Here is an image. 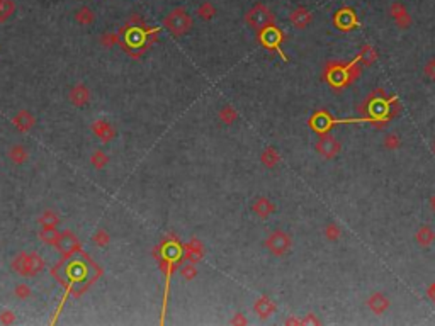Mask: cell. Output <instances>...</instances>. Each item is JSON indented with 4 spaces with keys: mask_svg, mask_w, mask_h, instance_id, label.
<instances>
[{
    "mask_svg": "<svg viewBox=\"0 0 435 326\" xmlns=\"http://www.w3.org/2000/svg\"><path fill=\"white\" fill-rule=\"evenodd\" d=\"M55 247H57L60 252H62L65 257H68V255H72L73 252H77L78 250V239L73 236L70 231H65V233H60L57 241H55Z\"/></svg>",
    "mask_w": 435,
    "mask_h": 326,
    "instance_id": "8992f818",
    "label": "cell"
},
{
    "mask_svg": "<svg viewBox=\"0 0 435 326\" xmlns=\"http://www.w3.org/2000/svg\"><path fill=\"white\" fill-rule=\"evenodd\" d=\"M14 268L17 272H21L22 275H33V274H38L39 270L43 268V260L39 255H21L17 257V260L14 262Z\"/></svg>",
    "mask_w": 435,
    "mask_h": 326,
    "instance_id": "5b68a950",
    "label": "cell"
},
{
    "mask_svg": "<svg viewBox=\"0 0 435 326\" xmlns=\"http://www.w3.org/2000/svg\"><path fill=\"white\" fill-rule=\"evenodd\" d=\"M14 2L12 0H0V22L7 20L14 14Z\"/></svg>",
    "mask_w": 435,
    "mask_h": 326,
    "instance_id": "603a6c76",
    "label": "cell"
},
{
    "mask_svg": "<svg viewBox=\"0 0 435 326\" xmlns=\"http://www.w3.org/2000/svg\"><path fill=\"white\" fill-rule=\"evenodd\" d=\"M89 99H90V94H89V90L85 89L84 85L73 87L72 92H70V100H72V104L77 105V107L85 105L89 102Z\"/></svg>",
    "mask_w": 435,
    "mask_h": 326,
    "instance_id": "5bb4252c",
    "label": "cell"
},
{
    "mask_svg": "<svg viewBox=\"0 0 435 326\" xmlns=\"http://www.w3.org/2000/svg\"><path fill=\"white\" fill-rule=\"evenodd\" d=\"M427 297L435 304V282H432V284L428 285V289H427Z\"/></svg>",
    "mask_w": 435,
    "mask_h": 326,
    "instance_id": "836d02e7",
    "label": "cell"
},
{
    "mask_svg": "<svg viewBox=\"0 0 435 326\" xmlns=\"http://www.w3.org/2000/svg\"><path fill=\"white\" fill-rule=\"evenodd\" d=\"M75 19H77L78 24L82 25H87V24H92L95 15H94V10H90L89 7H82L78 10L77 14H75Z\"/></svg>",
    "mask_w": 435,
    "mask_h": 326,
    "instance_id": "44dd1931",
    "label": "cell"
},
{
    "mask_svg": "<svg viewBox=\"0 0 435 326\" xmlns=\"http://www.w3.org/2000/svg\"><path fill=\"white\" fill-rule=\"evenodd\" d=\"M164 25L170 34L182 36V34L189 33V29L192 28V19H191V15L187 14L185 9L177 7L165 17Z\"/></svg>",
    "mask_w": 435,
    "mask_h": 326,
    "instance_id": "6da1fadb",
    "label": "cell"
},
{
    "mask_svg": "<svg viewBox=\"0 0 435 326\" xmlns=\"http://www.w3.org/2000/svg\"><path fill=\"white\" fill-rule=\"evenodd\" d=\"M185 252H187V260L192 263L199 262L201 255H202V247L199 241H192L191 244H187L185 247Z\"/></svg>",
    "mask_w": 435,
    "mask_h": 326,
    "instance_id": "d6986e66",
    "label": "cell"
},
{
    "mask_svg": "<svg viewBox=\"0 0 435 326\" xmlns=\"http://www.w3.org/2000/svg\"><path fill=\"white\" fill-rule=\"evenodd\" d=\"M303 323H313V324H320V319H316L315 316H313V314H310V316H308V319H305V321H303Z\"/></svg>",
    "mask_w": 435,
    "mask_h": 326,
    "instance_id": "d590c367",
    "label": "cell"
},
{
    "mask_svg": "<svg viewBox=\"0 0 435 326\" xmlns=\"http://www.w3.org/2000/svg\"><path fill=\"white\" fill-rule=\"evenodd\" d=\"M247 24L255 31H264L269 25H274V14L264 4H255L245 15Z\"/></svg>",
    "mask_w": 435,
    "mask_h": 326,
    "instance_id": "7a4b0ae2",
    "label": "cell"
},
{
    "mask_svg": "<svg viewBox=\"0 0 435 326\" xmlns=\"http://www.w3.org/2000/svg\"><path fill=\"white\" fill-rule=\"evenodd\" d=\"M252 209H254V212H255L259 218L265 219V218H269L270 214L276 211V206H274V202L269 201L267 197H259V199H257V201L254 202Z\"/></svg>",
    "mask_w": 435,
    "mask_h": 326,
    "instance_id": "8fae6325",
    "label": "cell"
},
{
    "mask_svg": "<svg viewBox=\"0 0 435 326\" xmlns=\"http://www.w3.org/2000/svg\"><path fill=\"white\" fill-rule=\"evenodd\" d=\"M289 20H291V24L294 25V28L306 29L308 25L311 24L313 14L306 7H303V5H301V7H296L294 10H292L291 15H289Z\"/></svg>",
    "mask_w": 435,
    "mask_h": 326,
    "instance_id": "52a82bcc",
    "label": "cell"
},
{
    "mask_svg": "<svg viewBox=\"0 0 435 326\" xmlns=\"http://www.w3.org/2000/svg\"><path fill=\"white\" fill-rule=\"evenodd\" d=\"M335 22L338 28H342L343 31H348L354 24H356V14H354L350 9H342L337 12Z\"/></svg>",
    "mask_w": 435,
    "mask_h": 326,
    "instance_id": "4fadbf2b",
    "label": "cell"
},
{
    "mask_svg": "<svg viewBox=\"0 0 435 326\" xmlns=\"http://www.w3.org/2000/svg\"><path fill=\"white\" fill-rule=\"evenodd\" d=\"M9 158L16 163V165H21V163H24L28 160V151L26 148L21 146V145H16L11 148V151H9Z\"/></svg>",
    "mask_w": 435,
    "mask_h": 326,
    "instance_id": "ac0fdd59",
    "label": "cell"
},
{
    "mask_svg": "<svg viewBox=\"0 0 435 326\" xmlns=\"http://www.w3.org/2000/svg\"><path fill=\"white\" fill-rule=\"evenodd\" d=\"M430 202H432V209H433V212H435V196H432V199H430Z\"/></svg>",
    "mask_w": 435,
    "mask_h": 326,
    "instance_id": "8d00e7d4",
    "label": "cell"
},
{
    "mask_svg": "<svg viewBox=\"0 0 435 326\" xmlns=\"http://www.w3.org/2000/svg\"><path fill=\"white\" fill-rule=\"evenodd\" d=\"M415 241H417L418 247H423V248H428L430 244L435 241V231L428 224L425 226H420L415 233Z\"/></svg>",
    "mask_w": 435,
    "mask_h": 326,
    "instance_id": "30bf717a",
    "label": "cell"
},
{
    "mask_svg": "<svg viewBox=\"0 0 435 326\" xmlns=\"http://www.w3.org/2000/svg\"><path fill=\"white\" fill-rule=\"evenodd\" d=\"M220 119L225 122V124H233V122L238 119V114H236L235 109H231V107H225V109H221L220 112Z\"/></svg>",
    "mask_w": 435,
    "mask_h": 326,
    "instance_id": "d4e9b609",
    "label": "cell"
},
{
    "mask_svg": "<svg viewBox=\"0 0 435 326\" xmlns=\"http://www.w3.org/2000/svg\"><path fill=\"white\" fill-rule=\"evenodd\" d=\"M399 145H401V141H399V136L396 134H388L384 138V146H386L388 150H398Z\"/></svg>",
    "mask_w": 435,
    "mask_h": 326,
    "instance_id": "83f0119b",
    "label": "cell"
},
{
    "mask_svg": "<svg viewBox=\"0 0 435 326\" xmlns=\"http://www.w3.org/2000/svg\"><path fill=\"white\" fill-rule=\"evenodd\" d=\"M432 153H433V155H435V141L432 143Z\"/></svg>",
    "mask_w": 435,
    "mask_h": 326,
    "instance_id": "74e56055",
    "label": "cell"
},
{
    "mask_svg": "<svg viewBox=\"0 0 435 326\" xmlns=\"http://www.w3.org/2000/svg\"><path fill=\"white\" fill-rule=\"evenodd\" d=\"M41 223H43L44 229H53L55 226H57V223H58V216H57V214H55V212L48 211V212H44V214H43Z\"/></svg>",
    "mask_w": 435,
    "mask_h": 326,
    "instance_id": "484cf974",
    "label": "cell"
},
{
    "mask_svg": "<svg viewBox=\"0 0 435 326\" xmlns=\"http://www.w3.org/2000/svg\"><path fill=\"white\" fill-rule=\"evenodd\" d=\"M367 308L372 311L374 314H384L389 309V299L386 294L383 292H374L367 297Z\"/></svg>",
    "mask_w": 435,
    "mask_h": 326,
    "instance_id": "ba28073f",
    "label": "cell"
},
{
    "mask_svg": "<svg viewBox=\"0 0 435 326\" xmlns=\"http://www.w3.org/2000/svg\"><path fill=\"white\" fill-rule=\"evenodd\" d=\"M182 277H184L185 280H192L197 275V270H196V267H194V263H189V265H184V267H182Z\"/></svg>",
    "mask_w": 435,
    "mask_h": 326,
    "instance_id": "f1b7e54d",
    "label": "cell"
},
{
    "mask_svg": "<svg viewBox=\"0 0 435 326\" xmlns=\"http://www.w3.org/2000/svg\"><path fill=\"white\" fill-rule=\"evenodd\" d=\"M12 122H14V126H16L19 131L24 132V131H29V129H31V127L34 126V117L29 114L28 111H21V112H19V114L12 119Z\"/></svg>",
    "mask_w": 435,
    "mask_h": 326,
    "instance_id": "9a60e30c",
    "label": "cell"
},
{
    "mask_svg": "<svg viewBox=\"0 0 435 326\" xmlns=\"http://www.w3.org/2000/svg\"><path fill=\"white\" fill-rule=\"evenodd\" d=\"M29 287L28 285H17V289H16V295L17 297H21V299H26V297H29Z\"/></svg>",
    "mask_w": 435,
    "mask_h": 326,
    "instance_id": "d6a6232c",
    "label": "cell"
},
{
    "mask_svg": "<svg viewBox=\"0 0 435 326\" xmlns=\"http://www.w3.org/2000/svg\"><path fill=\"white\" fill-rule=\"evenodd\" d=\"M94 132L97 134L102 141H111L114 138V129L111 127L109 122H104V121H99V122H94Z\"/></svg>",
    "mask_w": 435,
    "mask_h": 326,
    "instance_id": "2e32d148",
    "label": "cell"
},
{
    "mask_svg": "<svg viewBox=\"0 0 435 326\" xmlns=\"http://www.w3.org/2000/svg\"><path fill=\"white\" fill-rule=\"evenodd\" d=\"M94 241L97 243L99 247H105V244L109 243V234L105 233V231H99V233H95Z\"/></svg>",
    "mask_w": 435,
    "mask_h": 326,
    "instance_id": "4dcf8cb0",
    "label": "cell"
},
{
    "mask_svg": "<svg viewBox=\"0 0 435 326\" xmlns=\"http://www.w3.org/2000/svg\"><path fill=\"white\" fill-rule=\"evenodd\" d=\"M291 243H292L291 236L286 231H282V229H276V231H272L265 239L267 250H269L272 255H276V257H282V255H286L287 252H289Z\"/></svg>",
    "mask_w": 435,
    "mask_h": 326,
    "instance_id": "3957f363",
    "label": "cell"
},
{
    "mask_svg": "<svg viewBox=\"0 0 435 326\" xmlns=\"http://www.w3.org/2000/svg\"><path fill=\"white\" fill-rule=\"evenodd\" d=\"M377 56V51L372 48L371 44H364L361 48V53H359V58H361V61H364L366 65H371L374 60H376Z\"/></svg>",
    "mask_w": 435,
    "mask_h": 326,
    "instance_id": "7402d4cb",
    "label": "cell"
},
{
    "mask_svg": "<svg viewBox=\"0 0 435 326\" xmlns=\"http://www.w3.org/2000/svg\"><path fill=\"white\" fill-rule=\"evenodd\" d=\"M90 160H92V165H94L95 168H102L104 165H107L109 156L105 155L104 151H95L94 155H92V158H90Z\"/></svg>",
    "mask_w": 435,
    "mask_h": 326,
    "instance_id": "4316f807",
    "label": "cell"
},
{
    "mask_svg": "<svg viewBox=\"0 0 435 326\" xmlns=\"http://www.w3.org/2000/svg\"><path fill=\"white\" fill-rule=\"evenodd\" d=\"M323 233H325V238L328 241H337L342 236V229L337 223H328L325 229H323Z\"/></svg>",
    "mask_w": 435,
    "mask_h": 326,
    "instance_id": "ffe728a7",
    "label": "cell"
},
{
    "mask_svg": "<svg viewBox=\"0 0 435 326\" xmlns=\"http://www.w3.org/2000/svg\"><path fill=\"white\" fill-rule=\"evenodd\" d=\"M254 309H255V313L260 316V318H269L272 313H276V304H274V301H272V299L265 297V295H264V297H260V299L255 301Z\"/></svg>",
    "mask_w": 435,
    "mask_h": 326,
    "instance_id": "7c38bea8",
    "label": "cell"
},
{
    "mask_svg": "<svg viewBox=\"0 0 435 326\" xmlns=\"http://www.w3.org/2000/svg\"><path fill=\"white\" fill-rule=\"evenodd\" d=\"M2 323H12V313H4V316H2Z\"/></svg>",
    "mask_w": 435,
    "mask_h": 326,
    "instance_id": "e575fe53",
    "label": "cell"
},
{
    "mask_svg": "<svg viewBox=\"0 0 435 326\" xmlns=\"http://www.w3.org/2000/svg\"><path fill=\"white\" fill-rule=\"evenodd\" d=\"M214 14H216V9L212 7L209 2L201 4L199 9H197V15H199L201 19H204V20H209L211 17H214Z\"/></svg>",
    "mask_w": 435,
    "mask_h": 326,
    "instance_id": "cb8c5ba5",
    "label": "cell"
},
{
    "mask_svg": "<svg viewBox=\"0 0 435 326\" xmlns=\"http://www.w3.org/2000/svg\"><path fill=\"white\" fill-rule=\"evenodd\" d=\"M260 160H262V163H264L265 167L274 168L277 163L281 161V156H279V153L274 150V148H267V150H264V153H262Z\"/></svg>",
    "mask_w": 435,
    "mask_h": 326,
    "instance_id": "e0dca14e",
    "label": "cell"
},
{
    "mask_svg": "<svg viewBox=\"0 0 435 326\" xmlns=\"http://www.w3.org/2000/svg\"><path fill=\"white\" fill-rule=\"evenodd\" d=\"M423 73L427 75L430 80H435V58L427 61V65H425V68H423Z\"/></svg>",
    "mask_w": 435,
    "mask_h": 326,
    "instance_id": "f546056e",
    "label": "cell"
},
{
    "mask_svg": "<svg viewBox=\"0 0 435 326\" xmlns=\"http://www.w3.org/2000/svg\"><path fill=\"white\" fill-rule=\"evenodd\" d=\"M340 148H342L340 141H338L333 134H330V132H325V134L316 141V151L320 153L323 158H327V160L335 158L338 153H340Z\"/></svg>",
    "mask_w": 435,
    "mask_h": 326,
    "instance_id": "277c9868",
    "label": "cell"
},
{
    "mask_svg": "<svg viewBox=\"0 0 435 326\" xmlns=\"http://www.w3.org/2000/svg\"><path fill=\"white\" fill-rule=\"evenodd\" d=\"M389 14H391V17L394 19V22H396L399 28H408V25L412 24V19H410L406 9H404V5L401 2H394L391 5V9H389Z\"/></svg>",
    "mask_w": 435,
    "mask_h": 326,
    "instance_id": "9c48e42d",
    "label": "cell"
},
{
    "mask_svg": "<svg viewBox=\"0 0 435 326\" xmlns=\"http://www.w3.org/2000/svg\"><path fill=\"white\" fill-rule=\"evenodd\" d=\"M118 39H119V36H118V34H114V33H111V34H104L102 38H100V41H102V44H104V46H113L114 43H118Z\"/></svg>",
    "mask_w": 435,
    "mask_h": 326,
    "instance_id": "1f68e13d",
    "label": "cell"
}]
</instances>
